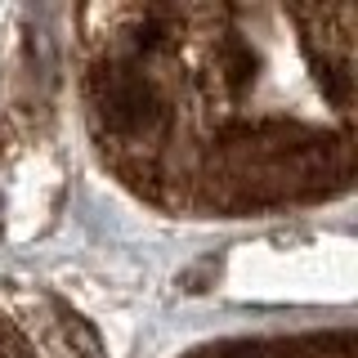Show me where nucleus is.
<instances>
[{
	"instance_id": "f257e3e1",
	"label": "nucleus",
	"mask_w": 358,
	"mask_h": 358,
	"mask_svg": "<svg viewBox=\"0 0 358 358\" xmlns=\"http://www.w3.org/2000/svg\"><path fill=\"white\" fill-rule=\"evenodd\" d=\"M90 126L148 197L188 210L350 184L354 9H94Z\"/></svg>"
}]
</instances>
